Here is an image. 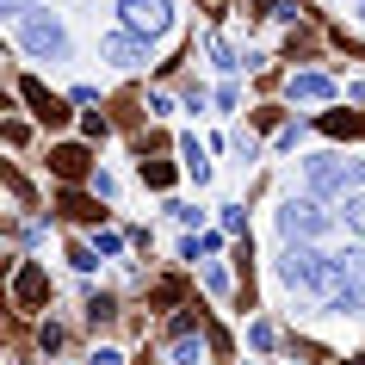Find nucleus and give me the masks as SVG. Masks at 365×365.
Segmentation results:
<instances>
[{
  "label": "nucleus",
  "instance_id": "obj_6",
  "mask_svg": "<svg viewBox=\"0 0 365 365\" xmlns=\"http://www.w3.org/2000/svg\"><path fill=\"white\" fill-rule=\"evenodd\" d=\"M291 99H304V106H322V99H334L341 87H334V75H316V68H297V75L285 81Z\"/></svg>",
  "mask_w": 365,
  "mask_h": 365
},
{
  "label": "nucleus",
  "instance_id": "obj_20",
  "mask_svg": "<svg viewBox=\"0 0 365 365\" xmlns=\"http://www.w3.org/2000/svg\"><path fill=\"white\" fill-rule=\"evenodd\" d=\"M31 6H50V0H0V19H19V13H31Z\"/></svg>",
  "mask_w": 365,
  "mask_h": 365
},
{
  "label": "nucleus",
  "instance_id": "obj_16",
  "mask_svg": "<svg viewBox=\"0 0 365 365\" xmlns=\"http://www.w3.org/2000/svg\"><path fill=\"white\" fill-rule=\"evenodd\" d=\"M223 235H248V211L242 205H223Z\"/></svg>",
  "mask_w": 365,
  "mask_h": 365
},
{
  "label": "nucleus",
  "instance_id": "obj_15",
  "mask_svg": "<svg viewBox=\"0 0 365 365\" xmlns=\"http://www.w3.org/2000/svg\"><path fill=\"white\" fill-rule=\"evenodd\" d=\"M56 173H68V180L87 173V149H56Z\"/></svg>",
  "mask_w": 365,
  "mask_h": 365
},
{
  "label": "nucleus",
  "instance_id": "obj_14",
  "mask_svg": "<svg viewBox=\"0 0 365 365\" xmlns=\"http://www.w3.org/2000/svg\"><path fill=\"white\" fill-rule=\"evenodd\" d=\"M112 316H118V297H106V291H93V297H87V322H93V328H106Z\"/></svg>",
  "mask_w": 365,
  "mask_h": 365
},
{
  "label": "nucleus",
  "instance_id": "obj_13",
  "mask_svg": "<svg viewBox=\"0 0 365 365\" xmlns=\"http://www.w3.org/2000/svg\"><path fill=\"white\" fill-rule=\"evenodd\" d=\"M205 56H211L217 68H223V75H235V68H242V62H235V50H230V43H223V38H217V31H211V38H205Z\"/></svg>",
  "mask_w": 365,
  "mask_h": 365
},
{
  "label": "nucleus",
  "instance_id": "obj_5",
  "mask_svg": "<svg viewBox=\"0 0 365 365\" xmlns=\"http://www.w3.org/2000/svg\"><path fill=\"white\" fill-rule=\"evenodd\" d=\"M99 56L130 75V68H143V62H149V38H136L130 25H118V31H106V38H99Z\"/></svg>",
  "mask_w": 365,
  "mask_h": 365
},
{
  "label": "nucleus",
  "instance_id": "obj_17",
  "mask_svg": "<svg viewBox=\"0 0 365 365\" xmlns=\"http://www.w3.org/2000/svg\"><path fill=\"white\" fill-rule=\"evenodd\" d=\"M248 341L260 346V353H272V346H279V328H272V322H254V328H248Z\"/></svg>",
  "mask_w": 365,
  "mask_h": 365
},
{
  "label": "nucleus",
  "instance_id": "obj_8",
  "mask_svg": "<svg viewBox=\"0 0 365 365\" xmlns=\"http://www.w3.org/2000/svg\"><path fill=\"white\" fill-rule=\"evenodd\" d=\"M334 279H341V291H346V285L365 291V242H353V248L334 254Z\"/></svg>",
  "mask_w": 365,
  "mask_h": 365
},
{
  "label": "nucleus",
  "instance_id": "obj_22",
  "mask_svg": "<svg viewBox=\"0 0 365 365\" xmlns=\"http://www.w3.org/2000/svg\"><path fill=\"white\" fill-rule=\"evenodd\" d=\"M87 365H124V353H118V346H93V359Z\"/></svg>",
  "mask_w": 365,
  "mask_h": 365
},
{
  "label": "nucleus",
  "instance_id": "obj_19",
  "mask_svg": "<svg viewBox=\"0 0 365 365\" xmlns=\"http://www.w3.org/2000/svg\"><path fill=\"white\" fill-rule=\"evenodd\" d=\"M173 211V223H180V230H198V223H205V211H198V205H168Z\"/></svg>",
  "mask_w": 365,
  "mask_h": 365
},
{
  "label": "nucleus",
  "instance_id": "obj_7",
  "mask_svg": "<svg viewBox=\"0 0 365 365\" xmlns=\"http://www.w3.org/2000/svg\"><path fill=\"white\" fill-rule=\"evenodd\" d=\"M173 365H205V334L192 328V316L173 322Z\"/></svg>",
  "mask_w": 365,
  "mask_h": 365
},
{
  "label": "nucleus",
  "instance_id": "obj_11",
  "mask_svg": "<svg viewBox=\"0 0 365 365\" xmlns=\"http://www.w3.org/2000/svg\"><path fill=\"white\" fill-rule=\"evenodd\" d=\"M217 248H223L217 235H186V242H180V260H211Z\"/></svg>",
  "mask_w": 365,
  "mask_h": 365
},
{
  "label": "nucleus",
  "instance_id": "obj_1",
  "mask_svg": "<svg viewBox=\"0 0 365 365\" xmlns=\"http://www.w3.org/2000/svg\"><path fill=\"white\" fill-rule=\"evenodd\" d=\"M13 38H19V50L31 62H68V25H62L50 6L19 13V19H13Z\"/></svg>",
  "mask_w": 365,
  "mask_h": 365
},
{
  "label": "nucleus",
  "instance_id": "obj_18",
  "mask_svg": "<svg viewBox=\"0 0 365 365\" xmlns=\"http://www.w3.org/2000/svg\"><path fill=\"white\" fill-rule=\"evenodd\" d=\"M93 248L112 260V254H124V235H118V230H93Z\"/></svg>",
  "mask_w": 365,
  "mask_h": 365
},
{
  "label": "nucleus",
  "instance_id": "obj_23",
  "mask_svg": "<svg viewBox=\"0 0 365 365\" xmlns=\"http://www.w3.org/2000/svg\"><path fill=\"white\" fill-rule=\"evenodd\" d=\"M353 19H359V25H365V0H353Z\"/></svg>",
  "mask_w": 365,
  "mask_h": 365
},
{
  "label": "nucleus",
  "instance_id": "obj_9",
  "mask_svg": "<svg viewBox=\"0 0 365 365\" xmlns=\"http://www.w3.org/2000/svg\"><path fill=\"white\" fill-rule=\"evenodd\" d=\"M341 230L353 235V242H365V192H353V198H341Z\"/></svg>",
  "mask_w": 365,
  "mask_h": 365
},
{
  "label": "nucleus",
  "instance_id": "obj_10",
  "mask_svg": "<svg viewBox=\"0 0 365 365\" xmlns=\"http://www.w3.org/2000/svg\"><path fill=\"white\" fill-rule=\"evenodd\" d=\"M180 155H186V173L205 186V180H211V161H205V149H198V136H180Z\"/></svg>",
  "mask_w": 365,
  "mask_h": 365
},
{
  "label": "nucleus",
  "instance_id": "obj_3",
  "mask_svg": "<svg viewBox=\"0 0 365 365\" xmlns=\"http://www.w3.org/2000/svg\"><path fill=\"white\" fill-rule=\"evenodd\" d=\"M328 198H316V192H304V198H285L279 205V235L285 242H322L334 223H341V211H322Z\"/></svg>",
  "mask_w": 365,
  "mask_h": 365
},
{
  "label": "nucleus",
  "instance_id": "obj_2",
  "mask_svg": "<svg viewBox=\"0 0 365 365\" xmlns=\"http://www.w3.org/2000/svg\"><path fill=\"white\" fill-rule=\"evenodd\" d=\"M304 192H316V198H353V192H365V161L309 155V161H304Z\"/></svg>",
  "mask_w": 365,
  "mask_h": 365
},
{
  "label": "nucleus",
  "instance_id": "obj_4",
  "mask_svg": "<svg viewBox=\"0 0 365 365\" xmlns=\"http://www.w3.org/2000/svg\"><path fill=\"white\" fill-rule=\"evenodd\" d=\"M118 19L130 25L136 38H168L173 31V6L168 0H118Z\"/></svg>",
  "mask_w": 365,
  "mask_h": 365
},
{
  "label": "nucleus",
  "instance_id": "obj_12",
  "mask_svg": "<svg viewBox=\"0 0 365 365\" xmlns=\"http://www.w3.org/2000/svg\"><path fill=\"white\" fill-rule=\"evenodd\" d=\"M328 309H334V316H365V291H334V297H328Z\"/></svg>",
  "mask_w": 365,
  "mask_h": 365
},
{
  "label": "nucleus",
  "instance_id": "obj_21",
  "mask_svg": "<svg viewBox=\"0 0 365 365\" xmlns=\"http://www.w3.org/2000/svg\"><path fill=\"white\" fill-rule=\"evenodd\" d=\"M217 106H223V112H235V106H242V93H235V81H223V87H217Z\"/></svg>",
  "mask_w": 365,
  "mask_h": 365
}]
</instances>
